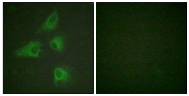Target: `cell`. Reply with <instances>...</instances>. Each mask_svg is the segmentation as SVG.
I'll return each instance as SVG.
<instances>
[{"label":"cell","mask_w":189,"mask_h":96,"mask_svg":"<svg viewBox=\"0 0 189 96\" xmlns=\"http://www.w3.org/2000/svg\"><path fill=\"white\" fill-rule=\"evenodd\" d=\"M76 73L74 70L66 65L56 67L54 72V84L56 87L63 86L72 83Z\"/></svg>","instance_id":"cell-1"},{"label":"cell","mask_w":189,"mask_h":96,"mask_svg":"<svg viewBox=\"0 0 189 96\" xmlns=\"http://www.w3.org/2000/svg\"><path fill=\"white\" fill-rule=\"evenodd\" d=\"M43 44L38 40H32L26 45L15 49L13 53L17 57L39 58L38 54L42 51L40 48Z\"/></svg>","instance_id":"cell-2"},{"label":"cell","mask_w":189,"mask_h":96,"mask_svg":"<svg viewBox=\"0 0 189 96\" xmlns=\"http://www.w3.org/2000/svg\"><path fill=\"white\" fill-rule=\"evenodd\" d=\"M59 20L57 10L55 8L36 32V33L50 31L55 29L58 25Z\"/></svg>","instance_id":"cell-3"},{"label":"cell","mask_w":189,"mask_h":96,"mask_svg":"<svg viewBox=\"0 0 189 96\" xmlns=\"http://www.w3.org/2000/svg\"><path fill=\"white\" fill-rule=\"evenodd\" d=\"M49 45L53 49L61 52L64 47V38L62 35H57L50 42Z\"/></svg>","instance_id":"cell-4"}]
</instances>
